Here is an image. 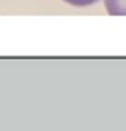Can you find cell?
<instances>
[{
	"mask_svg": "<svg viewBox=\"0 0 126 131\" xmlns=\"http://www.w3.org/2000/svg\"><path fill=\"white\" fill-rule=\"evenodd\" d=\"M110 15H126V0H104Z\"/></svg>",
	"mask_w": 126,
	"mask_h": 131,
	"instance_id": "cell-1",
	"label": "cell"
},
{
	"mask_svg": "<svg viewBox=\"0 0 126 131\" xmlns=\"http://www.w3.org/2000/svg\"><path fill=\"white\" fill-rule=\"evenodd\" d=\"M64 2H67V3L74 5V6H88V5L96 3L97 0H64Z\"/></svg>",
	"mask_w": 126,
	"mask_h": 131,
	"instance_id": "cell-2",
	"label": "cell"
}]
</instances>
